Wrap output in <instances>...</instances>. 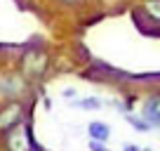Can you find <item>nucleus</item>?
I'll list each match as a JSON object with an SVG mask.
<instances>
[{"label": "nucleus", "mask_w": 160, "mask_h": 151, "mask_svg": "<svg viewBox=\"0 0 160 151\" xmlns=\"http://www.w3.org/2000/svg\"><path fill=\"white\" fill-rule=\"evenodd\" d=\"M5 149L7 151H35L33 137H31L26 125H14L12 130L5 132Z\"/></svg>", "instance_id": "f257e3e1"}, {"label": "nucleus", "mask_w": 160, "mask_h": 151, "mask_svg": "<svg viewBox=\"0 0 160 151\" xmlns=\"http://www.w3.org/2000/svg\"><path fill=\"white\" fill-rule=\"evenodd\" d=\"M26 90H28V85H26V78L21 73H0V97L17 99Z\"/></svg>", "instance_id": "f03ea898"}, {"label": "nucleus", "mask_w": 160, "mask_h": 151, "mask_svg": "<svg viewBox=\"0 0 160 151\" xmlns=\"http://www.w3.org/2000/svg\"><path fill=\"white\" fill-rule=\"evenodd\" d=\"M47 66V57L40 50H26L21 57V76H42Z\"/></svg>", "instance_id": "7ed1b4c3"}, {"label": "nucleus", "mask_w": 160, "mask_h": 151, "mask_svg": "<svg viewBox=\"0 0 160 151\" xmlns=\"http://www.w3.org/2000/svg\"><path fill=\"white\" fill-rule=\"evenodd\" d=\"M21 116H24V106H21L19 102H10L7 106H2V109H0V135H5L7 130L19 125Z\"/></svg>", "instance_id": "20e7f679"}, {"label": "nucleus", "mask_w": 160, "mask_h": 151, "mask_svg": "<svg viewBox=\"0 0 160 151\" xmlns=\"http://www.w3.org/2000/svg\"><path fill=\"white\" fill-rule=\"evenodd\" d=\"M87 130H90L92 142H99V144H104V142L108 139V132H111L108 125H106V123H101V121H92Z\"/></svg>", "instance_id": "39448f33"}, {"label": "nucleus", "mask_w": 160, "mask_h": 151, "mask_svg": "<svg viewBox=\"0 0 160 151\" xmlns=\"http://www.w3.org/2000/svg\"><path fill=\"white\" fill-rule=\"evenodd\" d=\"M125 118H127V123H130L132 128H137L139 132H148L151 128H148V123L144 121V118H139V116H132V113H125Z\"/></svg>", "instance_id": "423d86ee"}, {"label": "nucleus", "mask_w": 160, "mask_h": 151, "mask_svg": "<svg viewBox=\"0 0 160 151\" xmlns=\"http://www.w3.org/2000/svg\"><path fill=\"white\" fill-rule=\"evenodd\" d=\"M146 12L151 17H155V19H160V0H148L146 3Z\"/></svg>", "instance_id": "0eeeda50"}, {"label": "nucleus", "mask_w": 160, "mask_h": 151, "mask_svg": "<svg viewBox=\"0 0 160 151\" xmlns=\"http://www.w3.org/2000/svg\"><path fill=\"white\" fill-rule=\"evenodd\" d=\"M78 106H82V109H99L101 102L99 99H82V102H78Z\"/></svg>", "instance_id": "6e6552de"}, {"label": "nucleus", "mask_w": 160, "mask_h": 151, "mask_svg": "<svg viewBox=\"0 0 160 151\" xmlns=\"http://www.w3.org/2000/svg\"><path fill=\"white\" fill-rule=\"evenodd\" d=\"M90 149H92V151H108L104 144H99V142H92V139H90Z\"/></svg>", "instance_id": "1a4fd4ad"}, {"label": "nucleus", "mask_w": 160, "mask_h": 151, "mask_svg": "<svg viewBox=\"0 0 160 151\" xmlns=\"http://www.w3.org/2000/svg\"><path fill=\"white\" fill-rule=\"evenodd\" d=\"M122 151H141V149L137 144H125V149H122Z\"/></svg>", "instance_id": "9d476101"}, {"label": "nucleus", "mask_w": 160, "mask_h": 151, "mask_svg": "<svg viewBox=\"0 0 160 151\" xmlns=\"http://www.w3.org/2000/svg\"><path fill=\"white\" fill-rule=\"evenodd\" d=\"M64 97H66V99H73V97H75V90H71V87H68V90L64 92Z\"/></svg>", "instance_id": "9b49d317"}, {"label": "nucleus", "mask_w": 160, "mask_h": 151, "mask_svg": "<svg viewBox=\"0 0 160 151\" xmlns=\"http://www.w3.org/2000/svg\"><path fill=\"white\" fill-rule=\"evenodd\" d=\"M61 3H66V5H75V3H80V0H61Z\"/></svg>", "instance_id": "f8f14e48"}, {"label": "nucleus", "mask_w": 160, "mask_h": 151, "mask_svg": "<svg viewBox=\"0 0 160 151\" xmlns=\"http://www.w3.org/2000/svg\"><path fill=\"white\" fill-rule=\"evenodd\" d=\"M141 151H153V149H141Z\"/></svg>", "instance_id": "ddd939ff"}]
</instances>
